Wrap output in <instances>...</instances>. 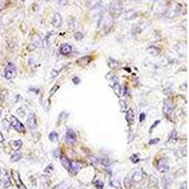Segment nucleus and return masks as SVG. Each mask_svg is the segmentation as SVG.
<instances>
[{
  "label": "nucleus",
  "mask_w": 189,
  "mask_h": 189,
  "mask_svg": "<svg viewBox=\"0 0 189 189\" xmlns=\"http://www.w3.org/2000/svg\"><path fill=\"white\" fill-rule=\"evenodd\" d=\"M4 142V136L3 134H2V132H1V131H0V143Z\"/></svg>",
  "instance_id": "nucleus-41"
},
{
  "label": "nucleus",
  "mask_w": 189,
  "mask_h": 189,
  "mask_svg": "<svg viewBox=\"0 0 189 189\" xmlns=\"http://www.w3.org/2000/svg\"><path fill=\"white\" fill-rule=\"evenodd\" d=\"M127 120H128L129 123H132L134 120V114H133V111L131 109H129L127 111Z\"/></svg>",
  "instance_id": "nucleus-16"
},
{
  "label": "nucleus",
  "mask_w": 189,
  "mask_h": 189,
  "mask_svg": "<svg viewBox=\"0 0 189 189\" xmlns=\"http://www.w3.org/2000/svg\"><path fill=\"white\" fill-rule=\"evenodd\" d=\"M26 125L29 126V129H34L37 126V122H36V117L33 113H30L26 119Z\"/></svg>",
  "instance_id": "nucleus-10"
},
{
  "label": "nucleus",
  "mask_w": 189,
  "mask_h": 189,
  "mask_svg": "<svg viewBox=\"0 0 189 189\" xmlns=\"http://www.w3.org/2000/svg\"><path fill=\"white\" fill-rule=\"evenodd\" d=\"M145 116H146V114L144 113H142L140 114V122H143V121L145 120Z\"/></svg>",
  "instance_id": "nucleus-39"
},
{
  "label": "nucleus",
  "mask_w": 189,
  "mask_h": 189,
  "mask_svg": "<svg viewBox=\"0 0 189 189\" xmlns=\"http://www.w3.org/2000/svg\"><path fill=\"white\" fill-rule=\"evenodd\" d=\"M95 185H96V188H98V189H102L103 188V183H102L101 181H96L95 182Z\"/></svg>",
  "instance_id": "nucleus-29"
},
{
  "label": "nucleus",
  "mask_w": 189,
  "mask_h": 189,
  "mask_svg": "<svg viewBox=\"0 0 189 189\" xmlns=\"http://www.w3.org/2000/svg\"><path fill=\"white\" fill-rule=\"evenodd\" d=\"M124 185L127 189H131V185H132V181H131V177L130 176H127V177L124 179Z\"/></svg>",
  "instance_id": "nucleus-17"
},
{
  "label": "nucleus",
  "mask_w": 189,
  "mask_h": 189,
  "mask_svg": "<svg viewBox=\"0 0 189 189\" xmlns=\"http://www.w3.org/2000/svg\"><path fill=\"white\" fill-rule=\"evenodd\" d=\"M120 106H121V110L123 111V112H125L126 110H127V105H126L125 101L124 100H120Z\"/></svg>",
  "instance_id": "nucleus-32"
},
{
  "label": "nucleus",
  "mask_w": 189,
  "mask_h": 189,
  "mask_svg": "<svg viewBox=\"0 0 189 189\" xmlns=\"http://www.w3.org/2000/svg\"><path fill=\"white\" fill-rule=\"evenodd\" d=\"M60 52L61 55H68L72 52V47L68 44H61L60 47Z\"/></svg>",
  "instance_id": "nucleus-12"
},
{
  "label": "nucleus",
  "mask_w": 189,
  "mask_h": 189,
  "mask_svg": "<svg viewBox=\"0 0 189 189\" xmlns=\"http://www.w3.org/2000/svg\"><path fill=\"white\" fill-rule=\"evenodd\" d=\"M160 122H161L160 120H156V121H155V122H154V124H153V126H152V127H151V128H150V131H152V130H153V129H154L155 127H156V126H157Z\"/></svg>",
  "instance_id": "nucleus-37"
},
{
  "label": "nucleus",
  "mask_w": 189,
  "mask_h": 189,
  "mask_svg": "<svg viewBox=\"0 0 189 189\" xmlns=\"http://www.w3.org/2000/svg\"><path fill=\"white\" fill-rule=\"evenodd\" d=\"M148 52L152 56H156L159 53V49L155 47H149L148 48Z\"/></svg>",
  "instance_id": "nucleus-21"
},
{
  "label": "nucleus",
  "mask_w": 189,
  "mask_h": 189,
  "mask_svg": "<svg viewBox=\"0 0 189 189\" xmlns=\"http://www.w3.org/2000/svg\"><path fill=\"white\" fill-rule=\"evenodd\" d=\"M130 160H131V162L132 164H136L139 162L140 158H139V156H138V154H132L131 157H130Z\"/></svg>",
  "instance_id": "nucleus-26"
},
{
  "label": "nucleus",
  "mask_w": 189,
  "mask_h": 189,
  "mask_svg": "<svg viewBox=\"0 0 189 189\" xmlns=\"http://www.w3.org/2000/svg\"><path fill=\"white\" fill-rule=\"evenodd\" d=\"M156 168L160 173H166L169 170V165L167 160L165 158L159 159L157 164H156Z\"/></svg>",
  "instance_id": "nucleus-3"
},
{
  "label": "nucleus",
  "mask_w": 189,
  "mask_h": 189,
  "mask_svg": "<svg viewBox=\"0 0 189 189\" xmlns=\"http://www.w3.org/2000/svg\"><path fill=\"white\" fill-rule=\"evenodd\" d=\"M48 138L51 142H56L57 140H58V133L56 132V131H52V132H50V134L48 135Z\"/></svg>",
  "instance_id": "nucleus-22"
},
{
  "label": "nucleus",
  "mask_w": 189,
  "mask_h": 189,
  "mask_svg": "<svg viewBox=\"0 0 189 189\" xmlns=\"http://www.w3.org/2000/svg\"><path fill=\"white\" fill-rule=\"evenodd\" d=\"M163 111H164V113H165L166 115H167V116H169V115L171 114L172 111H173V103L171 102L170 99L166 100L165 104H164V110Z\"/></svg>",
  "instance_id": "nucleus-7"
},
{
  "label": "nucleus",
  "mask_w": 189,
  "mask_h": 189,
  "mask_svg": "<svg viewBox=\"0 0 189 189\" xmlns=\"http://www.w3.org/2000/svg\"><path fill=\"white\" fill-rule=\"evenodd\" d=\"M143 176H144V174H143V172L141 171V170H135L134 172H132L131 176H130V177H131V179L132 182H136V183H138V182H140V181H142Z\"/></svg>",
  "instance_id": "nucleus-11"
},
{
  "label": "nucleus",
  "mask_w": 189,
  "mask_h": 189,
  "mask_svg": "<svg viewBox=\"0 0 189 189\" xmlns=\"http://www.w3.org/2000/svg\"><path fill=\"white\" fill-rule=\"evenodd\" d=\"M2 179H3V174H2V170L0 168V182L2 181Z\"/></svg>",
  "instance_id": "nucleus-42"
},
{
  "label": "nucleus",
  "mask_w": 189,
  "mask_h": 189,
  "mask_svg": "<svg viewBox=\"0 0 189 189\" xmlns=\"http://www.w3.org/2000/svg\"><path fill=\"white\" fill-rule=\"evenodd\" d=\"M4 7H5V2L4 1H0V11L3 10Z\"/></svg>",
  "instance_id": "nucleus-40"
},
{
  "label": "nucleus",
  "mask_w": 189,
  "mask_h": 189,
  "mask_svg": "<svg viewBox=\"0 0 189 189\" xmlns=\"http://www.w3.org/2000/svg\"><path fill=\"white\" fill-rule=\"evenodd\" d=\"M53 170H54V166H53L52 164H49V165L44 168V172H46V173H51Z\"/></svg>",
  "instance_id": "nucleus-27"
},
{
  "label": "nucleus",
  "mask_w": 189,
  "mask_h": 189,
  "mask_svg": "<svg viewBox=\"0 0 189 189\" xmlns=\"http://www.w3.org/2000/svg\"><path fill=\"white\" fill-rule=\"evenodd\" d=\"M61 165L65 167V168L68 170V167H69V164H70V161L67 159L66 157H64V156H61Z\"/></svg>",
  "instance_id": "nucleus-19"
},
{
  "label": "nucleus",
  "mask_w": 189,
  "mask_h": 189,
  "mask_svg": "<svg viewBox=\"0 0 189 189\" xmlns=\"http://www.w3.org/2000/svg\"><path fill=\"white\" fill-rule=\"evenodd\" d=\"M110 184H111V186H113V187H115V188H119V186H120L119 182H118V181H116V180L111 181Z\"/></svg>",
  "instance_id": "nucleus-28"
},
{
  "label": "nucleus",
  "mask_w": 189,
  "mask_h": 189,
  "mask_svg": "<svg viewBox=\"0 0 189 189\" xmlns=\"http://www.w3.org/2000/svg\"><path fill=\"white\" fill-rule=\"evenodd\" d=\"M8 94H9L8 90L2 89V90L0 91V100H1V101H5L7 98V96H8Z\"/></svg>",
  "instance_id": "nucleus-20"
},
{
  "label": "nucleus",
  "mask_w": 189,
  "mask_h": 189,
  "mask_svg": "<svg viewBox=\"0 0 189 189\" xmlns=\"http://www.w3.org/2000/svg\"><path fill=\"white\" fill-rule=\"evenodd\" d=\"M1 113H2V110L0 109V116H1Z\"/></svg>",
  "instance_id": "nucleus-43"
},
{
  "label": "nucleus",
  "mask_w": 189,
  "mask_h": 189,
  "mask_svg": "<svg viewBox=\"0 0 189 189\" xmlns=\"http://www.w3.org/2000/svg\"><path fill=\"white\" fill-rule=\"evenodd\" d=\"M22 145H23V142H22L20 139L14 140V141L12 143V148H13L15 151L19 150V149L22 148Z\"/></svg>",
  "instance_id": "nucleus-14"
},
{
  "label": "nucleus",
  "mask_w": 189,
  "mask_h": 189,
  "mask_svg": "<svg viewBox=\"0 0 189 189\" xmlns=\"http://www.w3.org/2000/svg\"><path fill=\"white\" fill-rule=\"evenodd\" d=\"M109 61H112V64H109V65H110L111 67H115L117 65V61H114V60H113V59H109L108 60Z\"/></svg>",
  "instance_id": "nucleus-33"
},
{
  "label": "nucleus",
  "mask_w": 189,
  "mask_h": 189,
  "mask_svg": "<svg viewBox=\"0 0 189 189\" xmlns=\"http://www.w3.org/2000/svg\"><path fill=\"white\" fill-rule=\"evenodd\" d=\"M173 182V178L171 175H166L162 178V184H163L164 189H168L171 183Z\"/></svg>",
  "instance_id": "nucleus-8"
},
{
  "label": "nucleus",
  "mask_w": 189,
  "mask_h": 189,
  "mask_svg": "<svg viewBox=\"0 0 189 189\" xmlns=\"http://www.w3.org/2000/svg\"><path fill=\"white\" fill-rule=\"evenodd\" d=\"M65 140L66 142L68 143H74L77 140V136H76L75 131L71 130V129H68L66 131V136H65Z\"/></svg>",
  "instance_id": "nucleus-9"
},
{
  "label": "nucleus",
  "mask_w": 189,
  "mask_h": 189,
  "mask_svg": "<svg viewBox=\"0 0 189 189\" xmlns=\"http://www.w3.org/2000/svg\"><path fill=\"white\" fill-rule=\"evenodd\" d=\"M21 158H22V154L20 152H14V153H12V157H11V161L12 162H18L19 160H21Z\"/></svg>",
  "instance_id": "nucleus-18"
},
{
  "label": "nucleus",
  "mask_w": 189,
  "mask_h": 189,
  "mask_svg": "<svg viewBox=\"0 0 189 189\" xmlns=\"http://www.w3.org/2000/svg\"><path fill=\"white\" fill-rule=\"evenodd\" d=\"M75 38L77 39V40H82V38H83V34L80 33V32H77V33L75 34Z\"/></svg>",
  "instance_id": "nucleus-34"
},
{
  "label": "nucleus",
  "mask_w": 189,
  "mask_h": 189,
  "mask_svg": "<svg viewBox=\"0 0 189 189\" xmlns=\"http://www.w3.org/2000/svg\"><path fill=\"white\" fill-rule=\"evenodd\" d=\"M176 138H177V133H176V131H172L171 132V135H170V137H169V141H174V140H176Z\"/></svg>",
  "instance_id": "nucleus-30"
},
{
  "label": "nucleus",
  "mask_w": 189,
  "mask_h": 189,
  "mask_svg": "<svg viewBox=\"0 0 189 189\" xmlns=\"http://www.w3.org/2000/svg\"><path fill=\"white\" fill-rule=\"evenodd\" d=\"M113 25V18L111 17L110 15H103L100 17L98 21V24H97V26H98V30L99 31L103 32V33H107Z\"/></svg>",
  "instance_id": "nucleus-1"
},
{
  "label": "nucleus",
  "mask_w": 189,
  "mask_h": 189,
  "mask_svg": "<svg viewBox=\"0 0 189 189\" xmlns=\"http://www.w3.org/2000/svg\"><path fill=\"white\" fill-rule=\"evenodd\" d=\"M15 74H16V66L14 64L10 62L5 68V78L10 80L14 77Z\"/></svg>",
  "instance_id": "nucleus-4"
},
{
  "label": "nucleus",
  "mask_w": 189,
  "mask_h": 189,
  "mask_svg": "<svg viewBox=\"0 0 189 189\" xmlns=\"http://www.w3.org/2000/svg\"><path fill=\"white\" fill-rule=\"evenodd\" d=\"M11 125L15 131H17L18 132H24L25 131V127L19 120L15 116H12L11 118Z\"/></svg>",
  "instance_id": "nucleus-5"
},
{
  "label": "nucleus",
  "mask_w": 189,
  "mask_h": 189,
  "mask_svg": "<svg viewBox=\"0 0 189 189\" xmlns=\"http://www.w3.org/2000/svg\"><path fill=\"white\" fill-rule=\"evenodd\" d=\"M2 126H3V128L5 129L6 131H8V130H9V122H8V120L4 119L3 121H2Z\"/></svg>",
  "instance_id": "nucleus-31"
},
{
  "label": "nucleus",
  "mask_w": 189,
  "mask_h": 189,
  "mask_svg": "<svg viewBox=\"0 0 189 189\" xmlns=\"http://www.w3.org/2000/svg\"><path fill=\"white\" fill-rule=\"evenodd\" d=\"M148 183H149V185L150 186L156 185L158 183V180L154 177V176H150V177H149V180H148Z\"/></svg>",
  "instance_id": "nucleus-25"
},
{
  "label": "nucleus",
  "mask_w": 189,
  "mask_h": 189,
  "mask_svg": "<svg viewBox=\"0 0 189 189\" xmlns=\"http://www.w3.org/2000/svg\"><path fill=\"white\" fill-rule=\"evenodd\" d=\"M2 182H3V185L5 188H9L11 186V182H10V177L8 174H5L3 176V179H2Z\"/></svg>",
  "instance_id": "nucleus-15"
},
{
  "label": "nucleus",
  "mask_w": 189,
  "mask_h": 189,
  "mask_svg": "<svg viewBox=\"0 0 189 189\" xmlns=\"http://www.w3.org/2000/svg\"><path fill=\"white\" fill-rule=\"evenodd\" d=\"M13 176H14V180L16 181L18 186H23L24 187V183H22V182H21L20 177H19V175H18L17 172H13Z\"/></svg>",
  "instance_id": "nucleus-23"
},
{
  "label": "nucleus",
  "mask_w": 189,
  "mask_h": 189,
  "mask_svg": "<svg viewBox=\"0 0 189 189\" xmlns=\"http://www.w3.org/2000/svg\"><path fill=\"white\" fill-rule=\"evenodd\" d=\"M82 164L80 162H76V161H73V162H70L69 164V167H68V170L70 172H72L73 174H76L82 169Z\"/></svg>",
  "instance_id": "nucleus-6"
},
{
  "label": "nucleus",
  "mask_w": 189,
  "mask_h": 189,
  "mask_svg": "<svg viewBox=\"0 0 189 189\" xmlns=\"http://www.w3.org/2000/svg\"><path fill=\"white\" fill-rule=\"evenodd\" d=\"M73 82L76 83V84H79V82H80V80H79V79L78 77H75V78H73Z\"/></svg>",
  "instance_id": "nucleus-36"
},
{
  "label": "nucleus",
  "mask_w": 189,
  "mask_h": 189,
  "mask_svg": "<svg viewBox=\"0 0 189 189\" xmlns=\"http://www.w3.org/2000/svg\"><path fill=\"white\" fill-rule=\"evenodd\" d=\"M52 25L55 28H60L61 26V16L58 12H55V14H54V17H53L52 20Z\"/></svg>",
  "instance_id": "nucleus-13"
},
{
  "label": "nucleus",
  "mask_w": 189,
  "mask_h": 189,
  "mask_svg": "<svg viewBox=\"0 0 189 189\" xmlns=\"http://www.w3.org/2000/svg\"><path fill=\"white\" fill-rule=\"evenodd\" d=\"M89 61H90V57H89V56H86L84 58L79 59L77 62H78V64H87Z\"/></svg>",
  "instance_id": "nucleus-24"
},
{
  "label": "nucleus",
  "mask_w": 189,
  "mask_h": 189,
  "mask_svg": "<svg viewBox=\"0 0 189 189\" xmlns=\"http://www.w3.org/2000/svg\"><path fill=\"white\" fill-rule=\"evenodd\" d=\"M110 16L112 18H117L122 12V3L119 1H113L110 4L109 8Z\"/></svg>",
  "instance_id": "nucleus-2"
},
{
  "label": "nucleus",
  "mask_w": 189,
  "mask_h": 189,
  "mask_svg": "<svg viewBox=\"0 0 189 189\" xmlns=\"http://www.w3.org/2000/svg\"><path fill=\"white\" fill-rule=\"evenodd\" d=\"M159 138H155V139H152V140H150V141H149V143H148V144H149V145H154V144H157L158 142H159Z\"/></svg>",
  "instance_id": "nucleus-35"
},
{
  "label": "nucleus",
  "mask_w": 189,
  "mask_h": 189,
  "mask_svg": "<svg viewBox=\"0 0 189 189\" xmlns=\"http://www.w3.org/2000/svg\"><path fill=\"white\" fill-rule=\"evenodd\" d=\"M186 184H187V183H186V182H183V184H181L180 189H187V185H186Z\"/></svg>",
  "instance_id": "nucleus-38"
}]
</instances>
